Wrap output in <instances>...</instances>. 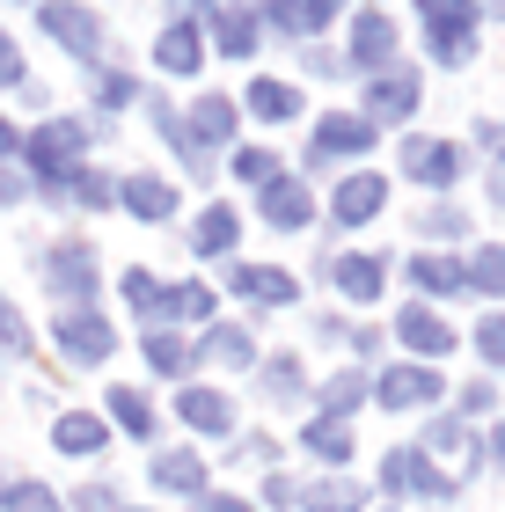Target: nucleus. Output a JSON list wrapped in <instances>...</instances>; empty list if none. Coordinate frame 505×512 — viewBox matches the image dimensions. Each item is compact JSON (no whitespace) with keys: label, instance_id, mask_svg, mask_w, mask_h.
I'll list each match as a JSON object with an SVG mask.
<instances>
[{"label":"nucleus","instance_id":"31","mask_svg":"<svg viewBox=\"0 0 505 512\" xmlns=\"http://www.w3.org/2000/svg\"><path fill=\"white\" fill-rule=\"evenodd\" d=\"M220 52H249V44H257V30H249V22H220Z\"/></svg>","mask_w":505,"mask_h":512},{"label":"nucleus","instance_id":"19","mask_svg":"<svg viewBox=\"0 0 505 512\" xmlns=\"http://www.w3.org/2000/svg\"><path fill=\"white\" fill-rule=\"evenodd\" d=\"M410 103H418V81H403V74L374 88V110H381V118H403V110H410Z\"/></svg>","mask_w":505,"mask_h":512},{"label":"nucleus","instance_id":"1","mask_svg":"<svg viewBox=\"0 0 505 512\" xmlns=\"http://www.w3.org/2000/svg\"><path fill=\"white\" fill-rule=\"evenodd\" d=\"M81 147H88V132L74 125V118H59V125H44L37 139H30V161H37V169L44 176H74V161H81Z\"/></svg>","mask_w":505,"mask_h":512},{"label":"nucleus","instance_id":"9","mask_svg":"<svg viewBox=\"0 0 505 512\" xmlns=\"http://www.w3.org/2000/svg\"><path fill=\"white\" fill-rule=\"evenodd\" d=\"M425 395H440V374H381V403H425Z\"/></svg>","mask_w":505,"mask_h":512},{"label":"nucleus","instance_id":"28","mask_svg":"<svg viewBox=\"0 0 505 512\" xmlns=\"http://www.w3.org/2000/svg\"><path fill=\"white\" fill-rule=\"evenodd\" d=\"M147 359L162 366V374H183V366H191V359H183V344H176V337H147Z\"/></svg>","mask_w":505,"mask_h":512},{"label":"nucleus","instance_id":"12","mask_svg":"<svg viewBox=\"0 0 505 512\" xmlns=\"http://www.w3.org/2000/svg\"><path fill=\"white\" fill-rule=\"evenodd\" d=\"M154 52H162L169 74H191V66H198V30H191V22H176V30H169L162 44H154Z\"/></svg>","mask_w":505,"mask_h":512},{"label":"nucleus","instance_id":"27","mask_svg":"<svg viewBox=\"0 0 505 512\" xmlns=\"http://www.w3.org/2000/svg\"><path fill=\"white\" fill-rule=\"evenodd\" d=\"M308 505H315V512H352L359 491H352V483H323V491H308Z\"/></svg>","mask_w":505,"mask_h":512},{"label":"nucleus","instance_id":"24","mask_svg":"<svg viewBox=\"0 0 505 512\" xmlns=\"http://www.w3.org/2000/svg\"><path fill=\"white\" fill-rule=\"evenodd\" d=\"M352 44H359V59H388V22H381V15H366Z\"/></svg>","mask_w":505,"mask_h":512},{"label":"nucleus","instance_id":"26","mask_svg":"<svg viewBox=\"0 0 505 512\" xmlns=\"http://www.w3.org/2000/svg\"><path fill=\"white\" fill-rule=\"evenodd\" d=\"M410 169L418 176H454V147H410Z\"/></svg>","mask_w":505,"mask_h":512},{"label":"nucleus","instance_id":"25","mask_svg":"<svg viewBox=\"0 0 505 512\" xmlns=\"http://www.w3.org/2000/svg\"><path fill=\"white\" fill-rule=\"evenodd\" d=\"M198 132H205V139H227V132H235V110L205 96V103H198Z\"/></svg>","mask_w":505,"mask_h":512},{"label":"nucleus","instance_id":"36","mask_svg":"<svg viewBox=\"0 0 505 512\" xmlns=\"http://www.w3.org/2000/svg\"><path fill=\"white\" fill-rule=\"evenodd\" d=\"M22 191H30V183H22V176H15V169H0V205H15V198H22Z\"/></svg>","mask_w":505,"mask_h":512},{"label":"nucleus","instance_id":"16","mask_svg":"<svg viewBox=\"0 0 505 512\" xmlns=\"http://www.w3.org/2000/svg\"><path fill=\"white\" fill-rule=\"evenodd\" d=\"M235 286L249 300H293V278L286 271H235Z\"/></svg>","mask_w":505,"mask_h":512},{"label":"nucleus","instance_id":"21","mask_svg":"<svg viewBox=\"0 0 505 512\" xmlns=\"http://www.w3.org/2000/svg\"><path fill=\"white\" fill-rule=\"evenodd\" d=\"M110 410L125 417V432H154V417H147V395H132V388H118V395H110Z\"/></svg>","mask_w":505,"mask_h":512},{"label":"nucleus","instance_id":"33","mask_svg":"<svg viewBox=\"0 0 505 512\" xmlns=\"http://www.w3.org/2000/svg\"><path fill=\"white\" fill-rule=\"evenodd\" d=\"M484 352H491V366H505V315L484 322Z\"/></svg>","mask_w":505,"mask_h":512},{"label":"nucleus","instance_id":"14","mask_svg":"<svg viewBox=\"0 0 505 512\" xmlns=\"http://www.w3.org/2000/svg\"><path fill=\"white\" fill-rule=\"evenodd\" d=\"M52 439H59L66 454H96V447H103V425H96V417H81V410H74V417H59V432H52Z\"/></svg>","mask_w":505,"mask_h":512},{"label":"nucleus","instance_id":"5","mask_svg":"<svg viewBox=\"0 0 505 512\" xmlns=\"http://www.w3.org/2000/svg\"><path fill=\"white\" fill-rule=\"evenodd\" d=\"M125 205H132L140 220H169V213H176V191H169V183H154V176H132V183H125Z\"/></svg>","mask_w":505,"mask_h":512},{"label":"nucleus","instance_id":"2","mask_svg":"<svg viewBox=\"0 0 505 512\" xmlns=\"http://www.w3.org/2000/svg\"><path fill=\"white\" fill-rule=\"evenodd\" d=\"M59 344H66V352H74L81 366H103L118 337H110V322H103V315H88V308H66V315H59Z\"/></svg>","mask_w":505,"mask_h":512},{"label":"nucleus","instance_id":"23","mask_svg":"<svg viewBox=\"0 0 505 512\" xmlns=\"http://www.w3.org/2000/svg\"><path fill=\"white\" fill-rule=\"evenodd\" d=\"M264 110V118H293V88H279V81H257V96H249Z\"/></svg>","mask_w":505,"mask_h":512},{"label":"nucleus","instance_id":"7","mask_svg":"<svg viewBox=\"0 0 505 512\" xmlns=\"http://www.w3.org/2000/svg\"><path fill=\"white\" fill-rule=\"evenodd\" d=\"M315 213V205H308V191H301V183H271V191H264V220H279V227H301Z\"/></svg>","mask_w":505,"mask_h":512},{"label":"nucleus","instance_id":"8","mask_svg":"<svg viewBox=\"0 0 505 512\" xmlns=\"http://www.w3.org/2000/svg\"><path fill=\"white\" fill-rule=\"evenodd\" d=\"M381 191H388L381 176H352V183H344V198H337V220H366V213H381Z\"/></svg>","mask_w":505,"mask_h":512},{"label":"nucleus","instance_id":"11","mask_svg":"<svg viewBox=\"0 0 505 512\" xmlns=\"http://www.w3.org/2000/svg\"><path fill=\"white\" fill-rule=\"evenodd\" d=\"M396 330H403L410 344H425V352H447V344H454V330H447L440 315H425V308H410V315L396 322Z\"/></svg>","mask_w":505,"mask_h":512},{"label":"nucleus","instance_id":"30","mask_svg":"<svg viewBox=\"0 0 505 512\" xmlns=\"http://www.w3.org/2000/svg\"><path fill=\"white\" fill-rule=\"evenodd\" d=\"M0 344H8V352H30V330H22V315L8 300H0Z\"/></svg>","mask_w":505,"mask_h":512},{"label":"nucleus","instance_id":"3","mask_svg":"<svg viewBox=\"0 0 505 512\" xmlns=\"http://www.w3.org/2000/svg\"><path fill=\"white\" fill-rule=\"evenodd\" d=\"M44 30H52L66 52H81V59L103 44V22L88 15V8H74V0H52V8H44Z\"/></svg>","mask_w":505,"mask_h":512},{"label":"nucleus","instance_id":"6","mask_svg":"<svg viewBox=\"0 0 505 512\" xmlns=\"http://www.w3.org/2000/svg\"><path fill=\"white\" fill-rule=\"evenodd\" d=\"M183 417H191L198 432H227V425H235L227 395H213V388H191V395H183Z\"/></svg>","mask_w":505,"mask_h":512},{"label":"nucleus","instance_id":"22","mask_svg":"<svg viewBox=\"0 0 505 512\" xmlns=\"http://www.w3.org/2000/svg\"><path fill=\"white\" fill-rule=\"evenodd\" d=\"M220 359H249V337L242 330H213L205 337V366H220Z\"/></svg>","mask_w":505,"mask_h":512},{"label":"nucleus","instance_id":"10","mask_svg":"<svg viewBox=\"0 0 505 512\" xmlns=\"http://www.w3.org/2000/svg\"><path fill=\"white\" fill-rule=\"evenodd\" d=\"M388 491H440V476L425 469V454H388Z\"/></svg>","mask_w":505,"mask_h":512},{"label":"nucleus","instance_id":"38","mask_svg":"<svg viewBox=\"0 0 505 512\" xmlns=\"http://www.w3.org/2000/svg\"><path fill=\"white\" fill-rule=\"evenodd\" d=\"M205 512H249V505H235V498H213V505H205Z\"/></svg>","mask_w":505,"mask_h":512},{"label":"nucleus","instance_id":"35","mask_svg":"<svg viewBox=\"0 0 505 512\" xmlns=\"http://www.w3.org/2000/svg\"><path fill=\"white\" fill-rule=\"evenodd\" d=\"M476 278H484V286H505V249H491L484 264H476Z\"/></svg>","mask_w":505,"mask_h":512},{"label":"nucleus","instance_id":"34","mask_svg":"<svg viewBox=\"0 0 505 512\" xmlns=\"http://www.w3.org/2000/svg\"><path fill=\"white\" fill-rule=\"evenodd\" d=\"M0 81H8V88L22 81V52H15V37H0Z\"/></svg>","mask_w":505,"mask_h":512},{"label":"nucleus","instance_id":"18","mask_svg":"<svg viewBox=\"0 0 505 512\" xmlns=\"http://www.w3.org/2000/svg\"><path fill=\"white\" fill-rule=\"evenodd\" d=\"M198 249H205V256H220V249H235V213H220V205H213V213H205V220H198Z\"/></svg>","mask_w":505,"mask_h":512},{"label":"nucleus","instance_id":"20","mask_svg":"<svg viewBox=\"0 0 505 512\" xmlns=\"http://www.w3.org/2000/svg\"><path fill=\"white\" fill-rule=\"evenodd\" d=\"M330 271L344 278V293H359V300H366V293H374V286H381V271H374V264H366V256H344V264H330Z\"/></svg>","mask_w":505,"mask_h":512},{"label":"nucleus","instance_id":"17","mask_svg":"<svg viewBox=\"0 0 505 512\" xmlns=\"http://www.w3.org/2000/svg\"><path fill=\"white\" fill-rule=\"evenodd\" d=\"M162 315L198 322V315H213V293H205V286H169V293H162Z\"/></svg>","mask_w":505,"mask_h":512},{"label":"nucleus","instance_id":"15","mask_svg":"<svg viewBox=\"0 0 505 512\" xmlns=\"http://www.w3.org/2000/svg\"><path fill=\"white\" fill-rule=\"evenodd\" d=\"M154 483H162V491H198L205 469H198L191 454H162V461H154Z\"/></svg>","mask_w":505,"mask_h":512},{"label":"nucleus","instance_id":"13","mask_svg":"<svg viewBox=\"0 0 505 512\" xmlns=\"http://www.w3.org/2000/svg\"><path fill=\"white\" fill-rule=\"evenodd\" d=\"M359 154V147H374V125H366V118H330L323 125V154Z\"/></svg>","mask_w":505,"mask_h":512},{"label":"nucleus","instance_id":"37","mask_svg":"<svg viewBox=\"0 0 505 512\" xmlns=\"http://www.w3.org/2000/svg\"><path fill=\"white\" fill-rule=\"evenodd\" d=\"M8 154H15V125H8V118H0V161H8Z\"/></svg>","mask_w":505,"mask_h":512},{"label":"nucleus","instance_id":"4","mask_svg":"<svg viewBox=\"0 0 505 512\" xmlns=\"http://www.w3.org/2000/svg\"><path fill=\"white\" fill-rule=\"evenodd\" d=\"M44 278H52V293H88V286H96V264H88V249L81 242H59L52 256H44Z\"/></svg>","mask_w":505,"mask_h":512},{"label":"nucleus","instance_id":"32","mask_svg":"<svg viewBox=\"0 0 505 512\" xmlns=\"http://www.w3.org/2000/svg\"><path fill=\"white\" fill-rule=\"evenodd\" d=\"M125 300H140V308H154V300H162V286H154L147 271H132V278H125Z\"/></svg>","mask_w":505,"mask_h":512},{"label":"nucleus","instance_id":"29","mask_svg":"<svg viewBox=\"0 0 505 512\" xmlns=\"http://www.w3.org/2000/svg\"><path fill=\"white\" fill-rule=\"evenodd\" d=\"M308 447H315V454H330V461H344V454H352V439H344L337 425H315V432H308Z\"/></svg>","mask_w":505,"mask_h":512}]
</instances>
